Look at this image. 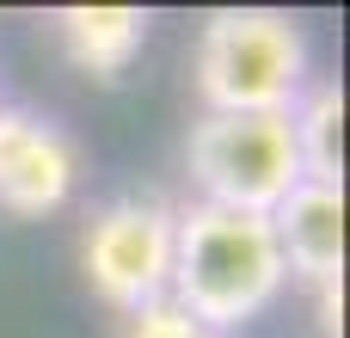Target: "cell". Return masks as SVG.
<instances>
[{"instance_id":"cell-6","label":"cell","mask_w":350,"mask_h":338,"mask_svg":"<svg viewBox=\"0 0 350 338\" xmlns=\"http://www.w3.org/2000/svg\"><path fill=\"white\" fill-rule=\"evenodd\" d=\"M283 271L301 277L308 289L332 296L345 283V185H314L301 179L277 209H271Z\"/></svg>"},{"instance_id":"cell-7","label":"cell","mask_w":350,"mask_h":338,"mask_svg":"<svg viewBox=\"0 0 350 338\" xmlns=\"http://www.w3.org/2000/svg\"><path fill=\"white\" fill-rule=\"evenodd\" d=\"M55 37L74 55V68H86L98 80H117L148 43V12L142 6H62Z\"/></svg>"},{"instance_id":"cell-1","label":"cell","mask_w":350,"mask_h":338,"mask_svg":"<svg viewBox=\"0 0 350 338\" xmlns=\"http://www.w3.org/2000/svg\"><path fill=\"white\" fill-rule=\"evenodd\" d=\"M283 246L271 216L252 209H221V203H191L172 222V302L197 314L209 333H234L258 320L283 296Z\"/></svg>"},{"instance_id":"cell-9","label":"cell","mask_w":350,"mask_h":338,"mask_svg":"<svg viewBox=\"0 0 350 338\" xmlns=\"http://www.w3.org/2000/svg\"><path fill=\"white\" fill-rule=\"evenodd\" d=\"M123 338H221V333H209L197 314H185L172 296H160V302H148L142 314H129V333Z\"/></svg>"},{"instance_id":"cell-2","label":"cell","mask_w":350,"mask_h":338,"mask_svg":"<svg viewBox=\"0 0 350 338\" xmlns=\"http://www.w3.org/2000/svg\"><path fill=\"white\" fill-rule=\"evenodd\" d=\"M308 37L289 12L271 6H228L203 18L197 37V92L221 117H265L295 111L308 92Z\"/></svg>"},{"instance_id":"cell-4","label":"cell","mask_w":350,"mask_h":338,"mask_svg":"<svg viewBox=\"0 0 350 338\" xmlns=\"http://www.w3.org/2000/svg\"><path fill=\"white\" fill-rule=\"evenodd\" d=\"M172 222L178 209L166 197H117L86 222L80 265L117 314H142L172 289Z\"/></svg>"},{"instance_id":"cell-3","label":"cell","mask_w":350,"mask_h":338,"mask_svg":"<svg viewBox=\"0 0 350 338\" xmlns=\"http://www.w3.org/2000/svg\"><path fill=\"white\" fill-rule=\"evenodd\" d=\"M185 166H191V179H197V191H203L197 203L271 216V209L301 185L295 123H289V111H265V117H221V111H203V117L191 123Z\"/></svg>"},{"instance_id":"cell-8","label":"cell","mask_w":350,"mask_h":338,"mask_svg":"<svg viewBox=\"0 0 350 338\" xmlns=\"http://www.w3.org/2000/svg\"><path fill=\"white\" fill-rule=\"evenodd\" d=\"M289 123H295V148H301V179L345 185V92H338V80H308Z\"/></svg>"},{"instance_id":"cell-5","label":"cell","mask_w":350,"mask_h":338,"mask_svg":"<svg viewBox=\"0 0 350 338\" xmlns=\"http://www.w3.org/2000/svg\"><path fill=\"white\" fill-rule=\"evenodd\" d=\"M74 179H80L74 135L31 105H0V209L37 222L74 197Z\"/></svg>"}]
</instances>
